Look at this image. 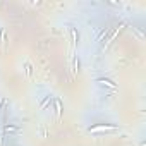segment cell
Listing matches in <instances>:
<instances>
[{"instance_id":"6da1fadb","label":"cell","mask_w":146,"mask_h":146,"mask_svg":"<svg viewBox=\"0 0 146 146\" xmlns=\"http://www.w3.org/2000/svg\"><path fill=\"white\" fill-rule=\"evenodd\" d=\"M115 129H117L115 124H96V125H91L88 129V132L98 134V132H108V131H115Z\"/></svg>"},{"instance_id":"7a4b0ae2","label":"cell","mask_w":146,"mask_h":146,"mask_svg":"<svg viewBox=\"0 0 146 146\" xmlns=\"http://www.w3.org/2000/svg\"><path fill=\"white\" fill-rule=\"evenodd\" d=\"M98 83L100 84H103V86H107V88H112V90H115L117 86H115V83L113 81H110V79H107V78H100L98 79Z\"/></svg>"},{"instance_id":"3957f363","label":"cell","mask_w":146,"mask_h":146,"mask_svg":"<svg viewBox=\"0 0 146 146\" xmlns=\"http://www.w3.org/2000/svg\"><path fill=\"white\" fill-rule=\"evenodd\" d=\"M53 103H55V115H57V119H60L62 117V102L58 98H55Z\"/></svg>"},{"instance_id":"277c9868","label":"cell","mask_w":146,"mask_h":146,"mask_svg":"<svg viewBox=\"0 0 146 146\" xmlns=\"http://www.w3.org/2000/svg\"><path fill=\"white\" fill-rule=\"evenodd\" d=\"M70 36H72V45H78L79 43V33H78V29L76 28H70Z\"/></svg>"},{"instance_id":"5b68a950","label":"cell","mask_w":146,"mask_h":146,"mask_svg":"<svg viewBox=\"0 0 146 146\" xmlns=\"http://www.w3.org/2000/svg\"><path fill=\"white\" fill-rule=\"evenodd\" d=\"M17 131H19L17 125H12V124H5L4 125V132L5 134H12V132H17Z\"/></svg>"},{"instance_id":"8992f818","label":"cell","mask_w":146,"mask_h":146,"mask_svg":"<svg viewBox=\"0 0 146 146\" xmlns=\"http://www.w3.org/2000/svg\"><path fill=\"white\" fill-rule=\"evenodd\" d=\"M50 102H52V96H46V98H45V100H43V102L40 103V108H45V107H46V105H48Z\"/></svg>"},{"instance_id":"52a82bcc","label":"cell","mask_w":146,"mask_h":146,"mask_svg":"<svg viewBox=\"0 0 146 146\" xmlns=\"http://www.w3.org/2000/svg\"><path fill=\"white\" fill-rule=\"evenodd\" d=\"M72 70H74V74L79 70V58H74V69H72Z\"/></svg>"},{"instance_id":"ba28073f","label":"cell","mask_w":146,"mask_h":146,"mask_svg":"<svg viewBox=\"0 0 146 146\" xmlns=\"http://www.w3.org/2000/svg\"><path fill=\"white\" fill-rule=\"evenodd\" d=\"M107 33H108V29L105 28V31H102V33H100V36H98V40H96V41H102V40H103V36H105Z\"/></svg>"},{"instance_id":"9c48e42d","label":"cell","mask_w":146,"mask_h":146,"mask_svg":"<svg viewBox=\"0 0 146 146\" xmlns=\"http://www.w3.org/2000/svg\"><path fill=\"white\" fill-rule=\"evenodd\" d=\"M26 72H28V76L31 74V65H29V64H26Z\"/></svg>"},{"instance_id":"30bf717a","label":"cell","mask_w":146,"mask_h":146,"mask_svg":"<svg viewBox=\"0 0 146 146\" xmlns=\"http://www.w3.org/2000/svg\"><path fill=\"white\" fill-rule=\"evenodd\" d=\"M4 103H5V100H4V98H2V96H0V107H2V105H4Z\"/></svg>"}]
</instances>
